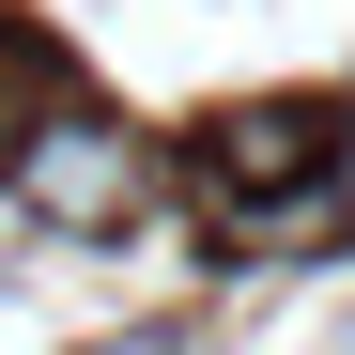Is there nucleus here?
<instances>
[{
  "label": "nucleus",
  "mask_w": 355,
  "mask_h": 355,
  "mask_svg": "<svg viewBox=\"0 0 355 355\" xmlns=\"http://www.w3.org/2000/svg\"><path fill=\"white\" fill-rule=\"evenodd\" d=\"M16 201L46 232H124L155 201V139L108 124V108H46V124H16Z\"/></svg>",
  "instance_id": "nucleus-1"
},
{
  "label": "nucleus",
  "mask_w": 355,
  "mask_h": 355,
  "mask_svg": "<svg viewBox=\"0 0 355 355\" xmlns=\"http://www.w3.org/2000/svg\"><path fill=\"white\" fill-rule=\"evenodd\" d=\"M340 201H355V124H340Z\"/></svg>",
  "instance_id": "nucleus-2"
}]
</instances>
